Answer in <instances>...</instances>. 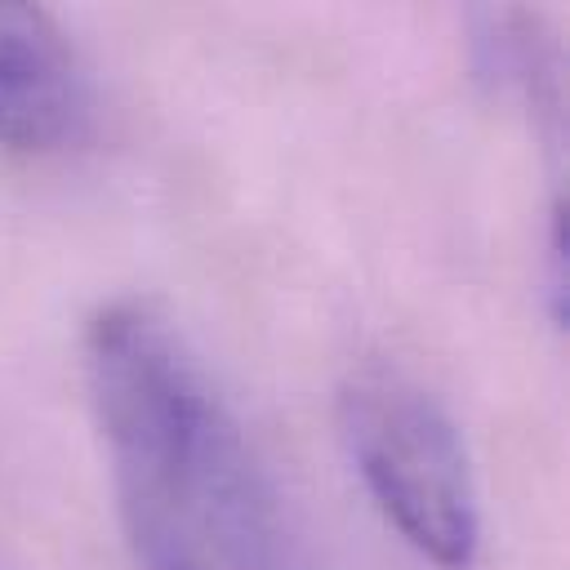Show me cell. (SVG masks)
Segmentation results:
<instances>
[{
	"label": "cell",
	"mask_w": 570,
	"mask_h": 570,
	"mask_svg": "<svg viewBox=\"0 0 570 570\" xmlns=\"http://www.w3.org/2000/svg\"><path fill=\"white\" fill-rule=\"evenodd\" d=\"M85 383L120 508L200 539L232 570H294V539L240 423L147 303H111L85 330Z\"/></svg>",
	"instance_id": "cell-1"
},
{
	"label": "cell",
	"mask_w": 570,
	"mask_h": 570,
	"mask_svg": "<svg viewBox=\"0 0 570 570\" xmlns=\"http://www.w3.org/2000/svg\"><path fill=\"white\" fill-rule=\"evenodd\" d=\"M338 432L396 534L436 570H468L481 548V499L450 410L396 365H361L338 387Z\"/></svg>",
	"instance_id": "cell-2"
},
{
	"label": "cell",
	"mask_w": 570,
	"mask_h": 570,
	"mask_svg": "<svg viewBox=\"0 0 570 570\" xmlns=\"http://www.w3.org/2000/svg\"><path fill=\"white\" fill-rule=\"evenodd\" d=\"M89 116V85L62 27L40 4L0 0V142L67 147Z\"/></svg>",
	"instance_id": "cell-3"
},
{
	"label": "cell",
	"mask_w": 570,
	"mask_h": 570,
	"mask_svg": "<svg viewBox=\"0 0 570 570\" xmlns=\"http://www.w3.org/2000/svg\"><path fill=\"white\" fill-rule=\"evenodd\" d=\"M120 517H125V534H129L138 570H209L200 548L169 521L151 512H134V508H120Z\"/></svg>",
	"instance_id": "cell-4"
}]
</instances>
